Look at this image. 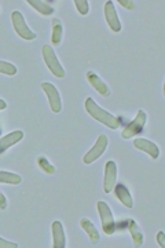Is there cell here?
Wrapping results in <instances>:
<instances>
[{"mask_svg":"<svg viewBox=\"0 0 165 248\" xmlns=\"http://www.w3.org/2000/svg\"><path fill=\"white\" fill-rule=\"evenodd\" d=\"M62 32H63V28L60 19L54 18L52 19V35H51V42L52 45L58 46L61 43L62 40Z\"/></svg>","mask_w":165,"mask_h":248,"instance_id":"17","label":"cell"},{"mask_svg":"<svg viewBox=\"0 0 165 248\" xmlns=\"http://www.w3.org/2000/svg\"><path fill=\"white\" fill-rule=\"evenodd\" d=\"M80 225H81V228L86 231L90 240L92 241V244L99 243V232L96 231V228L94 226L92 222L90 221V219H87V218H83V219L80 221Z\"/></svg>","mask_w":165,"mask_h":248,"instance_id":"15","label":"cell"},{"mask_svg":"<svg viewBox=\"0 0 165 248\" xmlns=\"http://www.w3.org/2000/svg\"><path fill=\"white\" fill-rule=\"evenodd\" d=\"M128 229H130L131 237H132V241H134V246H135V247L142 246V244H143V234H142V232H140L138 223L134 221V219H131V221H128Z\"/></svg>","mask_w":165,"mask_h":248,"instance_id":"16","label":"cell"},{"mask_svg":"<svg viewBox=\"0 0 165 248\" xmlns=\"http://www.w3.org/2000/svg\"><path fill=\"white\" fill-rule=\"evenodd\" d=\"M6 207H7V200H6L4 195L0 192V208H1V210H4Z\"/></svg>","mask_w":165,"mask_h":248,"instance_id":"26","label":"cell"},{"mask_svg":"<svg viewBox=\"0 0 165 248\" xmlns=\"http://www.w3.org/2000/svg\"><path fill=\"white\" fill-rule=\"evenodd\" d=\"M7 108V104L3 101V99H0V110H3V109H6Z\"/></svg>","mask_w":165,"mask_h":248,"instance_id":"27","label":"cell"},{"mask_svg":"<svg viewBox=\"0 0 165 248\" xmlns=\"http://www.w3.org/2000/svg\"><path fill=\"white\" fill-rule=\"evenodd\" d=\"M105 17L107 21V25L113 32H120L121 31V22L119 19V16L116 13L113 1H106L105 4Z\"/></svg>","mask_w":165,"mask_h":248,"instance_id":"9","label":"cell"},{"mask_svg":"<svg viewBox=\"0 0 165 248\" xmlns=\"http://www.w3.org/2000/svg\"><path fill=\"white\" fill-rule=\"evenodd\" d=\"M42 89L45 93V95L48 98V102H50V107L54 113H60L62 109L61 104V97H60V93L57 87L51 84V83H42Z\"/></svg>","mask_w":165,"mask_h":248,"instance_id":"7","label":"cell"},{"mask_svg":"<svg viewBox=\"0 0 165 248\" xmlns=\"http://www.w3.org/2000/svg\"><path fill=\"white\" fill-rule=\"evenodd\" d=\"M37 164H39V167L43 170L44 172H47V174H54L55 172V167L48 163V160L45 159V157H39L37 159Z\"/></svg>","mask_w":165,"mask_h":248,"instance_id":"21","label":"cell"},{"mask_svg":"<svg viewBox=\"0 0 165 248\" xmlns=\"http://www.w3.org/2000/svg\"><path fill=\"white\" fill-rule=\"evenodd\" d=\"M22 138H24V133L22 131H14V133H10L7 135H4L3 138H0V153L7 151L10 146L15 145Z\"/></svg>","mask_w":165,"mask_h":248,"instance_id":"13","label":"cell"},{"mask_svg":"<svg viewBox=\"0 0 165 248\" xmlns=\"http://www.w3.org/2000/svg\"><path fill=\"white\" fill-rule=\"evenodd\" d=\"M18 244L15 243H11V241H7L4 239H0V248H17Z\"/></svg>","mask_w":165,"mask_h":248,"instance_id":"23","label":"cell"},{"mask_svg":"<svg viewBox=\"0 0 165 248\" xmlns=\"http://www.w3.org/2000/svg\"><path fill=\"white\" fill-rule=\"evenodd\" d=\"M157 243H158V246L160 247H165V233L164 232H158V234H157Z\"/></svg>","mask_w":165,"mask_h":248,"instance_id":"24","label":"cell"},{"mask_svg":"<svg viewBox=\"0 0 165 248\" xmlns=\"http://www.w3.org/2000/svg\"><path fill=\"white\" fill-rule=\"evenodd\" d=\"M11 21H13V25H14V29H15L18 36H21L25 40H33V39H36L35 32H32L29 29V27L26 25L25 18L22 17V14L19 11H14L11 14Z\"/></svg>","mask_w":165,"mask_h":248,"instance_id":"5","label":"cell"},{"mask_svg":"<svg viewBox=\"0 0 165 248\" xmlns=\"http://www.w3.org/2000/svg\"><path fill=\"white\" fill-rule=\"evenodd\" d=\"M87 80L91 83V86H92L101 95H104V97H109V95H110V90H109V87L106 86V83H105L104 80L101 79L96 73H94V72H88Z\"/></svg>","mask_w":165,"mask_h":248,"instance_id":"12","label":"cell"},{"mask_svg":"<svg viewBox=\"0 0 165 248\" xmlns=\"http://www.w3.org/2000/svg\"><path fill=\"white\" fill-rule=\"evenodd\" d=\"M42 54H43L44 62H45L47 68L50 69V72H51L52 75H54L55 78H63V76H65V69L62 68V65L60 63V61H58V58H57V55L54 53L51 46H43Z\"/></svg>","mask_w":165,"mask_h":248,"instance_id":"2","label":"cell"},{"mask_svg":"<svg viewBox=\"0 0 165 248\" xmlns=\"http://www.w3.org/2000/svg\"><path fill=\"white\" fill-rule=\"evenodd\" d=\"M96 208H98V214H99V218H101V223H102V229L106 234H113L116 231V222H114L113 214L112 210L107 204L105 202H98L96 204Z\"/></svg>","mask_w":165,"mask_h":248,"instance_id":"3","label":"cell"},{"mask_svg":"<svg viewBox=\"0 0 165 248\" xmlns=\"http://www.w3.org/2000/svg\"><path fill=\"white\" fill-rule=\"evenodd\" d=\"M0 73H4V75H9V76H13L17 73V68L10 63V62L0 61Z\"/></svg>","mask_w":165,"mask_h":248,"instance_id":"20","label":"cell"},{"mask_svg":"<svg viewBox=\"0 0 165 248\" xmlns=\"http://www.w3.org/2000/svg\"><path fill=\"white\" fill-rule=\"evenodd\" d=\"M86 109H87L88 113L92 116L95 120L105 124L106 127H109L112 130H117L120 127V120L116 116L110 115L109 112H106L105 109H102L92 98H87L86 99Z\"/></svg>","mask_w":165,"mask_h":248,"instance_id":"1","label":"cell"},{"mask_svg":"<svg viewBox=\"0 0 165 248\" xmlns=\"http://www.w3.org/2000/svg\"><path fill=\"white\" fill-rule=\"evenodd\" d=\"M119 3L121 4L122 7H125L127 10H132L134 7H135L134 1H131V0H119Z\"/></svg>","mask_w":165,"mask_h":248,"instance_id":"25","label":"cell"},{"mask_svg":"<svg viewBox=\"0 0 165 248\" xmlns=\"http://www.w3.org/2000/svg\"><path fill=\"white\" fill-rule=\"evenodd\" d=\"M52 247L54 248H63L65 247V232H63V226L60 221L52 222Z\"/></svg>","mask_w":165,"mask_h":248,"instance_id":"10","label":"cell"},{"mask_svg":"<svg viewBox=\"0 0 165 248\" xmlns=\"http://www.w3.org/2000/svg\"><path fill=\"white\" fill-rule=\"evenodd\" d=\"M117 181V166L114 161H107L106 163V170H105V182H104V190L105 193H110L116 186Z\"/></svg>","mask_w":165,"mask_h":248,"instance_id":"8","label":"cell"},{"mask_svg":"<svg viewBox=\"0 0 165 248\" xmlns=\"http://www.w3.org/2000/svg\"><path fill=\"white\" fill-rule=\"evenodd\" d=\"M21 181H22V178L17 174L7 172V171H0V182H3V184L18 185V184H21Z\"/></svg>","mask_w":165,"mask_h":248,"instance_id":"19","label":"cell"},{"mask_svg":"<svg viewBox=\"0 0 165 248\" xmlns=\"http://www.w3.org/2000/svg\"><path fill=\"white\" fill-rule=\"evenodd\" d=\"M114 190H116V196H117V199L121 202L127 208H132L134 207V200H132V196H131L130 190L125 187L121 184H119V185L114 186Z\"/></svg>","mask_w":165,"mask_h":248,"instance_id":"14","label":"cell"},{"mask_svg":"<svg viewBox=\"0 0 165 248\" xmlns=\"http://www.w3.org/2000/svg\"><path fill=\"white\" fill-rule=\"evenodd\" d=\"M106 148H107V137H106V135H99V138L96 140L95 145L86 153L83 161H84L86 164L94 163L95 160H98L102 155H104V152L106 151Z\"/></svg>","mask_w":165,"mask_h":248,"instance_id":"6","label":"cell"},{"mask_svg":"<svg viewBox=\"0 0 165 248\" xmlns=\"http://www.w3.org/2000/svg\"><path fill=\"white\" fill-rule=\"evenodd\" d=\"M26 3H29L33 9H36L40 14L43 16H50L54 13V9H52L50 4H47L45 1H42V0H28Z\"/></svg>","mask_w":165,"mask_h":248,"instance_id":"18","label":"cell"},{"mask_svg":"<svg viewBox=\"0 0 165 248\" xmlns=\"http://www.w3.org/2000/svg\"><path fill=\"white\" fill-rule=\"evenodd\" d=\"M134 146L139 151L146 152L150 155L151 159H157L160 156V151H158V146L156 143H153L151 141H148V140H143V138H138L134 141Z\"/></svg>","mask_w":165,"mask_h":248,"instance_id":"11","label":"cell"},{"mask_svg":"<svg viewBox=\"0 0 165 248\" xmlns=\"http://www.w3.org/2000/svg\"><path fill=\"white\" fill-rule=\"evenodd\" d=\"M75 6H76V9L78 10V13L81 16H86L88 13V10H90V4L86 0H75Z\"/></svg>","mask_w":165,"mask_h":248,"instance_id":"22","label":"cell"},{"mask_svg":"<svg viewBox=\"0 0 165 248\" xmlns=\"http://www.w3.org/2000/svg\"><path fill=\"white\" fill-rule=\"evenodd\" d=\"M145 124H146V112L143 109H140L136 117L124 128V131L121 133V137L124 140H130L134 135H138V134L142 133Z\"/></svg>","mask_w":165,"mask_h":248,"instance_id":"4","label":"cell"}]
</instances>
